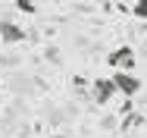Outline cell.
<instances>
[{
	"label": "cell",
	"instance_id": "obj_1",
	"mask_svg": "<svg viewBox=\"0 0 147 138\" xmlns=\"http://www.w3.org/2000/svg\"><path fill=\"white\" fill-rule=\"evenodd\" d=\"M110 82L116 88V94H125V101H131V97L141 94V88H144V82H141L135 72H119V69H116V75H113Z\"/></svg>",
	"mask_w": 147,
	"mask_h": 138
},
{
	"label": "cell",
	"instance_id": "obj_2",
	"mask_svg": "<svg viewBox=\"0 0 147 138\" xmlns=\"http://www.w3.org/2000/svg\"><path fill=\"white\" fill-rule=\"evenodd\" d=\"M107 60H110V66H116L119 72H131V69H135V63H138V56H135L131 47H116Z\"/></svg>",
	"mask_w": 147,
	"mask_h": 138
},
{
	"label": "cell",
	"instance_id": "obj_3",
	"mask_svg": "<svg viewBox=\"0 0 147 138\" xmlns=\"http://www.w3.org/2000/svg\"><path fill=\"white\" fill-rule=\"evenodd\" d=\"M25 38H28V35L16 25V22H9V19L0 22V41H3V44H22Z\"/></svg>",
	"mask_w": 147,
	"mask_h": 138
},
{
	"label": "cell",
	"instance_id": "obj_4",
	"mask_svg": "<svg viewBox=\"0 0 147 138\" xmlns=\"http://www.w3.org/2000/svg\"><path fill=\"white\" fill-rule=\"evenodd\" d=\"M113 94H116V88H113L110 79H97V82H94V101H97L100 107H107Z\"/></svg>",
	"mask_w": 147,
	"mask_h": 138
},
{
	"label": "cell",
	"instance_id": "obj_5",
	"mask_svg": "<svg viewBox=\"0 0 147 138\" xmlns=\"http://www.w3.org/2000/svg\"><path fill=\"white\" fill-rule=\"evenodd\" d=\"M138 19H147V0H135V10H131Z\"/></svg>",
	"mask_w": 147,
	"mask_h": 138
},
{
	"label": "cell",
	"instance_id": "obj_6",
	"mask_svg": "<svg viewBox=\"0 0 147 138\" xmlns=\"http://www.w3.org/2000/svg\"><path fill=\"white\" fill-rule=\"evenodd\" d=\"M16 10L19 13H34V0H16Z\"/></svg>",
	"mask_w": 147,
	"mask_h": 138
},
{
	"label": "cell",
	"instance_id": "obj_7",
	"mask_svg": "<svg viewBox=\"0 0 147 138\" xmlns=\"http://www.w3.org/2000/svg\"><path fill=\"white\" fill-rule=\"evenodd\" d=\"M53 138H66V135H53Z\"/></svg>",
	"mask_w": 147,
	"mask_h": 138
}]
</instances>
